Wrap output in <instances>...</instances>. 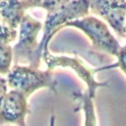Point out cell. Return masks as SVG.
<instances>
[{
	"mask_svg": "<svg viewBox=\"0 0 126 126\" xmlns=\"http://www.w3.org/2000/svg\"><path fill=\"white\" fill-rule=\"evenodd\" d=\"M8 88H9V86H8L7 79L0 76V105L2 103V100H3L4 96L8 93Z\"/></svg>",
	"mask_w": 126,
	"mask_h": 126,
	"instance_id": "cell-13",
	"label": "cell"
},
{
	"mask_svg": "<svg viewBox=\"0 0 126 126\" xmlns=\"http://www.w3.org/2000/svg\"><path fill=\"white\" fill-rule=\"evenodd\" d=\"M0 23H1V21H0Z\"/></svg>",
	"mask_w": 126,
	"mask_h": 126,
	"instance_id": "cell-18",
	"label": "cell"
},
{
	"mask_svg": "<svg viewBox=\"0 0 126 126\" xmlns=\"http://www.w3.org/2000/svg\"><path fill=\"white\" fill-rule=\"evenodd\" d=\"M71 0H43L41 3L40 8L46 10L47 12L52 11L54 9H57L67 3H69Z\"/></svg>",
	"mask_w": 126,
	"mask_h": 126,
	"instance_id": "cell-12",
	"label": "cell"
},
{
	"mask_svg": "<svg viewBox=\"0 0 126 126\" xmlns=\"http://www.w3.org/2000/svg\"><path fill=\"white\" fill-rule=\"evenodd\" d=\"M32 8L24 0H2L0 2V21L4 25L18 29L26 15V11Z\"/></svg>",
	"mask_w": 126,
	"mask_h": 126,
	"instance_id": "cell-8",
	"label": "cell"
},
{
	"mask_svg": "<svg viewBox=\"0 0 126 126\" xmlns=\"http://www.w3.org/2000/svg\"><path fill=\"white\" fill-rule=\"evenodd\" d=\"M7 82L10 89L18 90L29 97L33 92L47 88L56 93L57 81L51 69L39 70L31 65L14 64L7 74Z\"/></svg>",
	"mask_w": 126,
	"mask_h": 126,
	"instance_id": "cell-2",
	"label": "cell"
},
{
	"mask_svg": "<svg viewBox=\"0 0 126 126\" xmlns=\"http://www.w3.org/2000/svg\"><path fill=\"white\" fill-rule=\"evenodd\" d=\"M24 1H26L28 4H30V6L32 8H40L43 0H24Z\"/></svg>",
	"mask_w": 126,
	"mask_h": 126,
	"instance_id": "cell-14",
	"label": "cell"
},
{
	"mask_svg": "<svg viewBox=\"0 0 126 126\" xmlns=\"http://www.w3.org/2000/svg\"><path fill=\"white\" fill-rule=\"evenodd\" d=\"M1 1H2V0H0V2H1Z\"/></svg>",
	"mask_w": 126,
	"mask_h": 126,
	"instance_id": "cell-17",
	"label": "cell"
},
{
	"mask_svg": "<svg viewBox=\"0 0 126 126\" xmlns=\"http://www.w3.org/2000/svg\"><path fill=\"white\" fill-rule=\"evenodd\" d=\"M5 126H11V124H7V125H5Z\"/></svg>",
	"mask_w": 126,
	"mask_h": 126,
	"instance_id": "cell-16",
	"label": "cell"
},
{
	"mask_svg": "<svg viewBox=\"0 0 126 126\" xmlns=\"http://www.w3.org/2000/svg\"><path fill=\"white\" fill-rule=\"evenodd\" d=\"M28 97L18 90L11 89L0 105V125L27 126L26 116L30 112Z\"/></svg>",
	"mask_w": 126,
	"mask_h": 126,
	"instance_id": "cell-7",
	"label": "cell"
},
{
	"mask_svg": "<svg viewBox=\"0 0 126 126\" xmlns=\"http://www.w3.org/2000/svg\"><path fill=\"white\" fill-rule=\"evenodd\" d=\"M117 62L115 64H111V65H106V66H102L100 67V71L103 70H108V69H112V68H120L122 70V72L126 75V44L121 46L117 55Z\"/></svg>",
	"mask_w": 126,
	"mask_h": 126,
	"instance_id": "cell-11",
	"label": "cell"
},
{
	"mask_svg": "<svg viewBox=\"0 0 126 126\" xmlns=\"http://www.w3.org/2000/svg\"><path fill=\"white\" fill-rule=\"evenodd\" d=\"M19 28V40L13 46L14 63L39 68L40 60L37 58L39 42L37 41V35L43 28V24L26 14Z\"/></svg>",
	"mask_w": 126,
	"mask_h": 126,
	"instance_id": "cell-4",
	"label": "cell"
},
{
	"mask_svg": "<svg viewBox=\"0 0 126 126\" xmlns=\"http://www.w3.org/2000/svg\"><path fill=\"white\" fill-rule=\"evenodd\" d=\"M90 10L101 17L120 37H125L126 0H90Z\"/></svg>",
	"mask_w": 126,
	"mask_h": 126,
	"instance_id": "cell-6",
	"label": "cell"
},
{
	"mask_svg": "<svg viewBox=\"0 0 126 126\" xmlns=\"http://www.w3.org/2000/svg\"><path fill=\"white\" fill-rule=\"evenodd\" d=\"M53 124H54V117L52 116L51 117V121H50V126H53Z\"/></svg>",
	"mask_w": 126,
	"mask_h": 126,
	"instance_id": "cell-15",
	"label": "cell"
},
{
	"mask_svg": "<svg viewBox=\"0 0 126 126\" xmlns=\"http://www.w3.org/2000/svg\"><path fill=\"white\" fill-rule=\"evenodd\" d=\"M76 95L81 100L82 108L85 114L84 126H97L95 110H94V105L93 101L94 98L88 94V92H85L83 94H77Z\"/></svg>",
	"mask_w": 126,
	"mask_h": 126,
	"instance_id": "cell-10",
	"label": "cell"
},
{
	"mask_svg": "<svg viewBox=\"0 0 126 126\" xmlns=\"http://www.w3.org/2000/svg\"><path fill=\"white\" fill-rule=\"evenodd\" d=\"M42 60L46 64L48 69L53 70L56 67H63V68H70L72 69L78 77L85 82L87 85V92L88 94L94 98L95 93L98 88L107 87V82H100L95 80L94 74L96 72H99L100 69H91L87 67L84 62L77 56H66V55H53L49 52V50L43 51L42 54Z\"/></svg>",
	"mask_w": 126,
	"mask_h": 126,
	"instance_id": "cell-5",
	"label": "cell"
},
{
	"mask_svg": "<svg viewBox=\"0 0 126 126\" xmlns=\"http://www.w3.org/2000/svg\"><path fill=\"white\" fill-rule=\"evenodd\" d=\"M90 0H71L69 3L47 12L42 28V38L37 50V58L41 61L43 51L48 50L52 37L73 20L90 15Z\"/></svg>",
	"mask_w": 126,
	"mask_h": 126,
	"instance_id": "cell-1",
	"label": "cell"
},
{
	"mask_svg": "<svg viewBox=\"0 0 126 126\" xmlns=\"http://www.w3.org/2000/svg\"><path fill=\"white\" fill-rule=\"evenodd\" d=\"M17 29L0 23V75H7L13 61V47L10 45L17 37Z\"/></svg>",
	"mask_w": 126,
	"mask_h": 126,
	"instance_id": "cell-9",
	"label": "cell"
},
{
	"mask_svg": "<svg viewBox=\"0 0 126 126\" xmlns=\"http://www.w3.org/2000/svg\"><path fill=\"white\" fill-rule=\"evenodd\" d=\"M72 27L82 31L91 40L92 48L96 52H103L111 56H116L121 45L110 32L106 22L94 16L86 17L68 22L64 28Z\"/></svg>",
	"mask_w": 126,
	"mask_h": 126,
	"instance_id": "cell-3",
	"label": "cell"
}]
</instances>
